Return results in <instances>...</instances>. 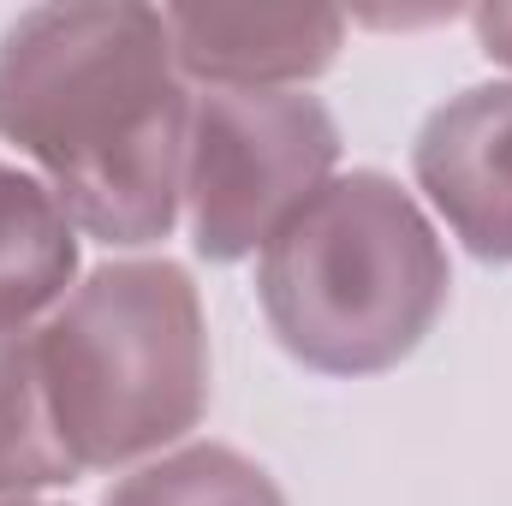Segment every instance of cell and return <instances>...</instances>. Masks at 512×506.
<instances>
[{"label":"cell","mask_w":512,"mask_h":506,"mask_svg":"<svg viewBox=\"0 0 512 506\" xmlns=\"http://www.w3.org/2000/svg\"><path fill=\"white\" fill-rule=\"evenodd\" d=\"M191 84L161 6L66 0L0 30V143L54 191L78 239L143 251L185 215Z\"/></svg>","instance_id":"obj_1"},{"label":"cell","mask_w":512,"mask_h":506,"mask_svg":"<svg viewBox=\"0 0 512 506\" xmlns=\"http://www.w3.org/2000/svg\"><path fill=\"white\" fill-rule=\"evenodd\" d=\"M447 286L435 215L376 167L334 173L256 251V304L274 340L322 376L405 364L441 322Z\"/></svg>","instance_id":"obj_2"},{"label":"cell","mask_w":512,"mask_h":506,"mask_svg":"<svg viewBox=\"0 0 512 506\" xmlns=\"http://www.w3.org/2000/svg\"><path fill=\"white\" fill-rule=\"evenodd\" d=\"M48 417L84 471H131L179 447L209 411V322L167 256L90 268L36 322Z\"/></svg>","instance_id":"obj_3"},{"label":"cell","mask_w":512,"mask_h":506,"mask_svg":"<svg viewBox=\"0 0 512 506\" xmlns=\"http://www.w3.org/2000/svg\"><path fill=\"white\" fill-rule=\"evenodd\" d=\"M340 173V126L310 90H191L185 227L209 262L256 256Z\"/></svg>","instance_id":"obj_4"},{"label":"cell","mask_w":512,"mask_h":506,"mask_svg":"<svg viewBox=\"0 0 512 506\" xmlns=\"http://www.w3.org/2000/svg\"><path fill=\"white\" fill-rule=\"evenodd\" d=\"M411 173L465 251L512 268V78L441 102L411 143Z\"/></svg>","instance_id":"obj_5"},{"label":"cell","mask_w":512,"mask_h":506,"mask_svg":"<svg viewBox=\"0 0 512 506\" xmlns=\"http://www.w3.org/2000/svg\"><path fill=\"white\" fill-rule=\"evenodd\" d=\"M191 90H304L346 48V18L322 6H161Z\"/></svg>","instance_id":"obj_6"},{"label":"cell","mask_w":512,"mask_h":506,"mask_svg":"<svg viewBox=\"0 0 512 506\" xmlns=\"http://www.w3.org/2000/svg\"><path fill=\"white\" fill-rule=\"evenodd\" d=\"M72 286L78 227L30 167L0 161V340L30 334Z\"/></svg>","instance_id":"obj_7"},{"label":"cell","mask_w":512,"mask_h":506,"mask_svg":"<svg viewBox=\"0 0 512 506\" xmlns=\"http://www.w3.org/2000/svg\"><path fill=\"white\" fill-rule=\"evenodd\" d=\"M78 465L48 417V393L36 376V328L0 340V501H42L72 483Z\"/></svg>","instance_id":"obj_8"},{"label":"cell","mask_w":512,"mask_h":506,"mask_svg":"<svg viewBox=\"0 0 512 506\" xmlns=\"http://www.w3.org/2000/svg\"><path fill=\"white\" fill-rule=\"evenodd\" d=\"M102 506H286L274 477L215 441H179L114 477Z\"/></svg>","instance_id":"obj_9"},{"label":"cell","mask_w":512,"mask_h":506,"mask_svg":"<svg viewBox=\"0 0 512 506\" xmlns=\"http://www.w3.org/2000/svg\"><path fill=\"white\" fill-rule=\"evenodd\" d=\"M471 30H477V48L512 78V6H477Z\"/></svg>","instance_id":"obj_10"},{"label":"cell","mask_w":512,"mask_h":506,"mask_svg":"<svg viewBox=\"0 0 512 506\" xmlns=\"http://www.w3.org/2000/svg\"><path fill=\"white\" fill-rule=\"evenodd\" d=\"M0 506H60V501H0Z\"/></svg>","instance_id":"obj_11"}]
</instances>
